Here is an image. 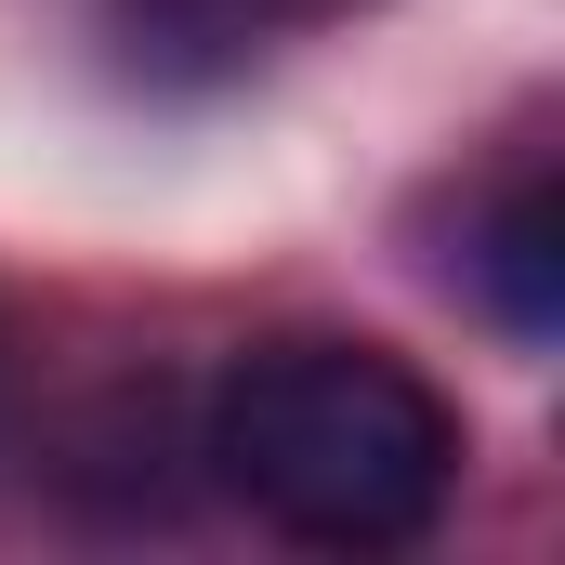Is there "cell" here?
<instances>
[{"label":"cell","mask_w":565,"mask_h":565,"mask_svg":"<svg viewBox=\"0 0 565 565\" xmlns=\"http://www.w3.org/2000/svg\"><path fill=\"white\" fill-rule=\"evenodd\" d=\"M211 460L316 553H408L460 487V408L382 342H264L211 395Z\"/></svg>","instance_id":"obj_1"},{"label":"cell","mask_w":565,"mask_h":565,"mask_svg":"<svg viewBox=\"0 0 565 565\" xmlns=\"http://www.w3.org/2000/svg\"><path fill=\"white\" fill-rule=\"evenodd\" d=\"M473 277H487V302H500L526 342L565 329V198H553V184H526V198L473 237Z\"/></svg>","instance_id":"obj_2"}]
</instances>
